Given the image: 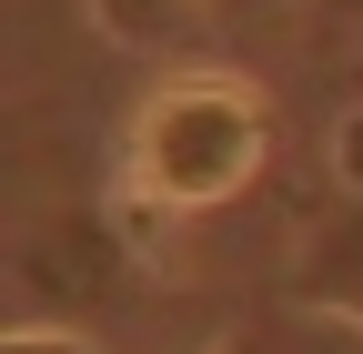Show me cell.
Returning a JSON list of instances; mask_svg holds the SVG:
<instances>
[{"instance_id":"cell-1","label":"cell","mask_w":363,"mask_h":354,"mask_svg":"<svg viewBox=\"0 0 363 354\" xmlns=\"http://www.w3.org/2000/svg\"><path fill=\"white\" fill-rule=\"evenodd\" d=\"M272 162V102L252 92L242 71H172L162 92L131 112V142H121V183L131 203L152 213H212L262 183Z\"/></svg>"},{"instance_id":"cell-2","label":"cell","mask_w":363,"mask_h":354,"mask_svg":"<svg viewBox=\"0 0 363 354\" xmlns=\"http://www.w3.org/2000/svg\"><path fill=\"white\" fill-rule=\"evenodd\" d=\"M212 354H363V314L313 304V294H283V304H262V314H242Z\"/></svg>"},{"instance_id":"cell-3","label":"cell","mask_w":363,"mask_h":354,"mask_svg":"<svg viewBox=\"0 0 363 354\" xmlns=\"http://www.w3.org/2000/svg\"><path fill=\"white\" fill-rule=\"evenodd\" d=\"M293 294L363 314V193H343V213H333V223L303 243V263H293Z\"/></svg>"},{"instance_id":"cell-4","label":"cell","mask_w":363,"mask_h":354,"mask_svg":"<svg viewBox=\"0 0 363 354\" xmlns=\"http://www.w3.org/2000/svg\"><path fill=\"white\" fill-rule=\"evenodd\" d=\"M91 21H101L121 51H172V41H192L202 11H222V0H81Z\"/></svg>"},{"instance_id":"cell-5","label":"cell","mask_w":363,"mask_h":354,"mask_svg":"<svg viewBox=\"0 0 363 354\" xmlns=\"http://www.w3.org/2000/svg\"><path fill=\"white\" fill-rule=\"evenodd\" d=\"M333 183H343V193H363V112H343V122H333Z\"/></svg>"},{"instance_id":"cell-6","label":"cell","mask_w":363,"mask_h":354,"mask_svg":"<svg viewBox=\"0 0 363 354\" xmlns=\"http://www.w3.org/2000/svg\"><path fill=\"white\" fill-rule=\"evenodd\" d=\"M11 354H81V344H71V334H51V324H21V334H11Z\"/></svg>"},{"instance_id":"cell-7","label":"cell","mask_w":363,"mask_h":354,"mask_svg":"<svg viewBox=\"0 0 363 354\" xmlns=\"http://www.w3.org/2000/svg\"><path fill=\"white\" fill-rule=\"evenodd\" d=\"M222 11H233V21H262V11H283V0H222Z\"/></svg>"},{"instance_id":"cell-8","label":"cell","mask_w":363,"mask_h":354,"mask_svg":"<svg viewBox=\"0 0 363 354\" xmlns=\"http://www.w3.org/2000/svg\"><path fill=\"white\" fill-rule=\"evenodd\" d=\"M323 21H363V0H323Z\"/></svg>"}]
</instances>
